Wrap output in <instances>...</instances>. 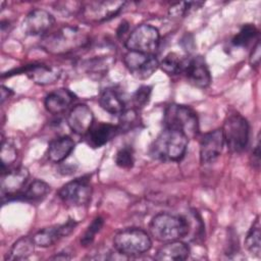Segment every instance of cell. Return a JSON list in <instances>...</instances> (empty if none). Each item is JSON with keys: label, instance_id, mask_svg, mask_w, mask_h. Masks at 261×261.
I'll return each mask as SVG.
<instances>
[{"label": "cell", "instance_id": "23", "mask_svg": "<svg viewBox=\"0 0 261 261\" xmlns=\"http://www.w3.org/2000/svg\"><path fill=\"white\" fill-rule=\"evenodd\" d=\"M35 243L33 238L21 237L10 248L5 259L6 260H24L33 255L35 251Z\"/></svg>", "mask_w": 261, "mask_h": 261}, {"label": "cell", "instance_id": "2", "mask_svg": "<svg viewBox=\"0 0 261 261\" xmlns=\"http://www.w3.org/2000/svg\"><path fill=\"white\" fill-rule=\"evenodd\" d=\"M188 144L189 138L185 134L164 127L151 146V155L160 161H179L186 154Z\"/></svg>", "mask_w": 261, "mask_h": 261}, {"label": "cell", "instance_id": "14", "mask_svg": "<svg viewBox=\"0 0 261 261\" xmlns=\"http://www.w3.org/2000/svg\"><path fill=\"white\" fill-rule=\"evenodd\" d=\"M29 176V170L22 166L2 171L1 192L3 197H14L20 194V191L28 182Z\"/></svg>", "mask_w": 261, "mask_h": 261}, {"label": "cell", "instance_id": "36", "mask_svg": "<svg viewBox=\"0 0 261 261\" xmlns=\"http://www.w3.org/2000/svg\"><path fill=\"white\" fill-rule=\"evenodd\" d=\"M0 92H1V103H3L6 99H8L10 97V95L12 94V91L4 86H1Z\"/></svg>", "mask_w": 261, "mask_h": 261}, {"label": "cell", "instance_id": "34", "mask_svg": "<svg viewBox=\"0 0 261 261\" xmlns=\"http://www.w3.org/2000/svg\"><path fill=\"white\" fill-rule=\"evenodd\" d=\"M260 59H261V47H260V42L258 40L250 54L249 61L252 66H257L260 63Z\"/></svg>", "mask_w": 261, "mask_h": 261}, {"label": "cell", "instance_id": "19", "mask_svg": "<svg viewBox=\"0 0 261 261\" xmlns=\"http://www.w3.org/2000/svg\"><path fill=\"white\" fill-rule=\"evenodd\" d=\"M118 132V127L111 123L99 122L93 124L85 135L87 143L93 148H100L108 143Z\"/></svg>", "mask_w": 261, "mask_h": 261}, {"label": "cell", "instance_id": "35", "mask_svg": "<svg viewBox=\"0 0 261 261\" xmlns=\"http://www.w3.org/2000/svg\"><path fill=\"white\" fill-rule=\"evenodd\" d=\"M251 159H252V164H253V166L256 167V168H258V167H259V164H260V144H259V139L257 140L256 146H255V148L253 149Z\"/></svg>", "mask_w": 261, "mask_h": 261}, {"label": "cell", "instance_id": "27", "mask_svg": "<svg viewBox=\"0 0 261 261\" xmlns=\"http://www.w3.org/2000/svg\"><path fill=\"white\" fill-rule=\"evenodd\" d=\"M257 36L258 30L256 29V27L254 24L247 23L241 28L237 35H234V37L231 40V43L233 46L244 47L250 44Z\"/></svg>", "mask_w": 261, "mask_h": 261}, {"label": "cell", "instance_id": "21", "mask_svg": "<svg viewBox=\"0 0 261 261\" xmlns=\"http://www.w3.org/2000/svg\"><path fill=\"white\" fill-rule=\"evenodd\" d=\"M74 149V142L67 136L59 137L53 140L48 147V158L54 163L65 160Z\"/></svg>", "mask_w": 261, "mask_h": 261}, {"label": "cell", "instance_id": "8", "mask_svg": "<svg viewBox=\"0 0 261 261\" xmlns=\"http://www.w3.org/2000/svg\"><path fill=\"white\" fill-rule=\"evenodd\" d=\"M58 197L67 206L79 207L88 204L92 197V186L88 177L68 181L58 191Z\"/></svg>", "mask_w": 261, "mask_h": 261}, {"label": "cell", "instance_id": "1", "mask_svg": "<svg viewBox=\"0 0 261 261\" xmlns=\"http://www.w3.org/2000/svg\"><path fill=\"white\" fill-rule=\"evenodd\" d=\"M89 44V35L74 25H64L53 33H49L40 42L43 50L54 55L69 54L87 47Z\"/></svg>", "mask_w": 261, "mask_h": 261}, {"label": "cell", "instance_id": "28", "mask_svg": "<svg viewBox=\"0 0 261 261\" xmlns=\"http://www.w3.org/2000/svg\"><path fill=\"white\" fill-rule=\"evenodd\" d=\"M0 155L2 161V171H5L8 169L9 165L15 162L17 158V149L11 141H3L1 144Z\"/></svg>", "mask_w": 261, "mask_h": 261}, {"label": "cell", "instance_id": "7", "mask_svg": "<svg viewBox=\"0 0 261 261\" xmlns=\"http://www.w3.org/2000/svg\"><path fill=\"white\" fill-rule=\"evenodd\" d=\"M160 43L159 31L150 24H140L132 31L125 41L128 51L152 54L157 51Z\"/></svg>", "mask_w": 261, "mask_h": 261}, {"label": "cell", "instance_id": "26", "mask_svg": "<svg viewBox=\"0 0 261 261\" xmlns=\"http://www.w3.org/2000/svg\"><path fill=\"white\" fill-rule=\"evenodd\" d=\"M261 226L259 218L257 217L254 223L252 224L250 230L247 233V237L245 239V246L246 249L254 256L259 257L261 252Z\"/></svg>", "mask_w": 261, "mask_h": 261}, {"label": "cell", "instance_id": "15", "mask_svg": "<svg viewBox=\"0 0 261 261\" xmlns=\"http://www.w3.org/2000/svg\"><path fill=\"white\" fill-rule=\"evenodd\" d=\"M67 124L74 134L85 136L94 124V114L87 105L77 104L69 111Z\"/></svg>", "mask_w": 261, "mask_h": 261}, {"label": "cell", "instance_id": "4", "mask_svg": "<svg viewBox=\"0 0 261 261\" xmlns=\"http://www.w3.org/2000/svg\"><path fill=\"white\" fill-rule=\"evenodd\" d=\"M164 127L185 134L189 139L199 133V120L196 112L187 105L169 104L163 115Z\"/></svg>", "mask_w": 261, "mask_h": 261}, {"label": "cell", "instance_id": "38", "mask_svg": "<svg viewBox=\"0 0 261 261\" xmlns=\"http://www.w3.org/2000/svg\"><path fill=\"white\" fill-rule=\"evenodd\" d=\"M127 29H128V24H127L126 22H124V21L121 22L120 25H119V28L117 29V36L120 37V36L124 35L125 32L127 31Z\"/></svg>", "mask_w": 261, "mask_h": 261}, {"label": "cell", "instance_id": "31", "mask_svg": "<svg viewBox=\"0 0 261 261\" xmlns=\"http://www.w3.org/2000/svg\"><path fill=\"white\" fill-rule=\"evenodd\" d=\"M201 4L202 3H198V2H178L171 5L168 12L171 17H182L192 8H197V5H201Z\"/></svg>", "mask_w": 261, "mask_h": 261}, {"label": "cell", "instance_id": "9", "mask_svg": "<svg viewBox=\"0 0 261 261\" xmlns=\"http://www.w3.org/2000/svg\"><path fill=\"white\" fill-rule=\"evenodd\" d=\"M124 1H91L81 6L80 15L89 22H101L116 16L122 7Z\"/></svg>", "mask_w": 261, "mask_h": 261}, {"label": "cell", "instance_id": "29", "mask_svg": "<svg viewBox=\"0 0 261 261\" xmlns=\"http://www.w3.org/2000/svg\"><path fill=\"white\" fill-rule=\"evenodd\" d=\"M104 224V219L101 216H97L93 219L91 224L87 227L85 232L83 233L81 238V245L83 247H87L91 245L96 237V234L101 230L102 226Z\"/></svg>", "mask_w": 261, "mask_h": 261}, {"label": "cell", "instance_id": "30", "mask_svg": "<svg viewBox=\"0 0 261 261\" xmlns=\"http://www.w3.org/2000/svg\"><path fill=\"white\" fill-rule=\"evenodd\" d=\"M135 162L134 151L130 147H122L115 155V163L121 168H130Z\"/></svg>", "mask_w": 261, "mask_h": 261}, {"label": "cell", "instance_id": "37", "mask_svg": "<svg viewBox=\"0 0 261 261\" xmlns=\"http://www.w3.org/2000/svg\"><path fill=\"white\" fill-rule=\"evenodd\" d=\"M70 258H71V256L66 251L59 252L58 254H56L53 257H51V259H54V260H69Z\"/></svg>", "mask_w": 261, "mask_h": 261}, {"label": "cell", "instance_id": "22", "mask_svg": "<svg viewBox=\"0 0 261 261\" xmlns=\"http://www.w3.org/2000/svg\"><path fill=\"white\" fill-rule=\"evenodd\" d=\"M100 106L110 114L120 115L124 108V102L120 96L112 89H105L99 98Z\"/></svg>", "mask_w": 261, "mask_h": 261}, {"label": "cell", "instance_id": "5", "mask_svg": "<svg viewBox=\"0 0 261 261\" xmlns=\"http://www.w3.org/2000/svg\"><path fill=\"white\" fill-rule=\"evenodd\" d=\"M113 245L117 252L125 256H138L151 249L150 236L142 228L128 227L119 230L113 238Z\"/></svg>", "mask_w": 261, "mask_h": 261}, {"label": "cell", "instance_id": "25", "mask_svg": "<svg viewBox=\"0 0 261 261\" xmlns=\"http://www.w3.org/2000/svg\"><path fill=\"white\" fill-rule=\"evenodd\" d=\"M50 192V187L43 180L36 179L30 184V186L16 197L24 201H40L46 197V195Z\"/></svg>", "mask_w": 261, "mask_h": 261}, {"label": "cell", "instance_id": "3", "mask_svg": "<svg viewBox=\"0 0 261 261\" xmlns=\"http://www.w3.org/2000/svg\"><path fill=\"white\" fill-rule=\"evenodd\" d=\"M190 230V224L186 217L166 212L155 215L149 224L151 236L158 242L167 243L185 238Z\"/></svg>", "mask_w": 261, "mask_h": 261}, {"label": "cell", "instance_id": "33", "mask_svg": "<svg viewBox=\"0 0 261 261\" xmlns=\"http://www.w3.org/2000/svg\"><path fill=\"white\" fill-rule=\"evenodd\" d=\"M150 96H151V87L149 86L140 87L133 96L134 105L137 107L145 106L149 102Z\"/></svg>", "mask_w": 261, "mask_h": 261}, {"label": "cell", "instance_id": "20", "mask_svg": "<svg viewBox=\"0 0 261 261\" xmlns=\"http://www.w3.org/2000/svg\"><path fill=\"white\" fill-rule=\"evenodd\" d=\"M190 248L187 244L177 241L167 242L156 253L155 259L159 261H181L189 257Z\"/></svg>", "mask_w": 261, "mask_h": 261}, {"label": "cell", "instance_id": "6", "mask_svg": "<svg viewBox=\"0 0 261 261\" xmlns=\"http://www.w3.org/2000/svg\"><path fill=\"white\" fill-rule=\"evenodd\" d=\"M224 144L227 149L233 153H240L245 150L249 142L250 125L248 120L238 112L228 114L221 128Z\"/></svg>", "mask_w": 261, "mask_h": 261}, {"label": "cell", "instance_id": "13", "mask_svg": "<svg viewBox=\"0 0 261 261\" xmlns=\"http://www.w3.org/2000/svg\"><path fill=\"white\" fill-rule=\"evenodd\" d=\"M224 138L221 128L204 134L200 141V160L203 164L215 161L222 152Z\"/></svg>", "mask_w": 261, "mask_h": 261}, {"label": "cell", "instance_id": "32", "mask_svg": "<svg viewBox=\"0 0 261 261\" xmlns=\"http://www.w3.org/2000/svg\"><path fill=\"white\" fill-rule=\"evenodd\" d=\"M137 120H138L137 112L134 109H127V110L124 109L120 114L119 125L117 126L118 130L132 128L137 123Z\"/></svg>", "mask_w": 261, "mask_h": 261}, {"label": "cell", "instance_id": "12", "mask_svg": "<svg viewBox=\"0 0 261 261\" xmlns=\"http://www.w3.org/2000/svg\"><path fill=\"white\" fill-rule=\"evenodd\" d=\"M75 226L76 222L74 221V219L69 218L66 222L62 224H56L38 230L33 236V241L36 246L47 248L53 246L60 239L70 234Z\"/></svg>", "mask_w": 261, "mask_h": 261}, {"label": "cell", "instance_id": "11", "mask_svg": "<svg viewBox=\"0 0 261 261\" xmlns=\"http://www.w3.org/2000/svg\"><path fill=\"white\" fill-rule=\"evenodd\" d=\"M54 16L47 10L37 8L30 11L22 20L21 30L29 36H45L54 27Z\"/></svg>", "mask_w": 261, "mask_h": 261}, {"label": "cell", "instance_id": "17", "mask_svg": "<svg viewBox=\"0 0 261 261\" xmlns=\"http://www.w3.org/2000/svg\"><path fill=\"white\" fill-rule=\"evenodd\" d=\"M23 70L35 84L41 86L51 85L55 83L60 76V70L58 67L43 63L27 65Z\"/></svg>", "mask_w": 261, "mask_h": 261}, {"label": "cell", "instance_id": "16", "mask_svg": "<svg viewBox=\"0 0 261 261\" xmlns=\"http://www.w3.org/2000/svg\"><path fill=\"white\" fill-rule=\"evenodd\" d=\"M191 84L198 88H207L211 84V74L201 56L189 57L184 71Z\"/></svg>", "mask_w": 261, "mask_h": 261}, {"label": "cell", "instance_id": "24", "mask_svg": "<svg viewBox=\"0 0 261 261\" xmlns=\"http://www.w3.org/2000/svg\"><path fill=\"white\" fill-rule=\"evenodd\" d=\"M189 57H184L178 53L170 52L163 57L159 63V67L167 74H178L185 71Z\"/></svg>", "mask_w": 261, "mask_h": 261}, {"label": "cell", "instance_id": "10", "mask_svg": "<svg viewBox=\"0 0 261 261\" xmlns=\"http://www.w3.org/2000/svg\"><path fill=\"white\" fill-rule=\"evenodd\" d=\"M123 62L129 72L139 80H147L159 67L154 55L135 51H128L123 57Z\"/></svg>", "mask_w": 261, "mask_h": 261}, {"label": "cell", "instance_id": "18", "mask_svg": "<svg viewBox=\"0 0 261 261\" xmlns=\"http://www.w3.org/2000/svg\"><path fill=\"white\" fill-rule=\"evenodd\" d=\"M75 96L68 89L60 88L49 93L44 101L45 108L52 114H60L64 112L73 102Z\"/></svg>", "mask_w": 261, "mask_h": 261}]
</instances>
